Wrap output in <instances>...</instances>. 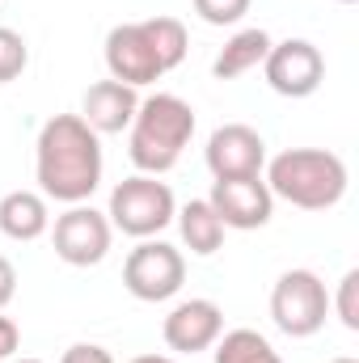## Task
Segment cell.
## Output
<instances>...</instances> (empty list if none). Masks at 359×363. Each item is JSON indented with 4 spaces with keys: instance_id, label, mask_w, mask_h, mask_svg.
I'll return each mask as SVG.
<instances>
[{
    "instance_id": "6da1fadb",
    "label": "cell",
    "mask_w": 359,
    "mask_h": 363,
    "mask_svg": "<svg viewBox=\"0 0 359 363\" xmlns=\"http://www.w3.org/2000/svg\"><path fill=\"white\" fill-rule=\"evenodd\" d=\"M101 135L93 131L81 114H55L43 123L34 144V178L38 194L55 203H89L93 190L101 186Z\"/></svg>"
},
{
    "instance_id": "7a4b0ae2",
    "label": "cell",
    "mask_w": 359,
    "mask_h": 363,
    "mask_svg": "<svg viewBox=\"0 0 359 363\" xmlns=\"http://www.w3.org/2000/svg\"><path fill=\"white\" fill-rule=\"evenodd\" d=\"M190 34L178 17H148V21H123L106 34V68L110 81H123L131 89L157 85L186 60Z\"/></svg>"
},
{
    "instance_id": "3957f363",
    "label": "cell",
    "mask_w": 359,
    "mask_h": 363,
    "mask_svg": "<svg viewBox=\"0 0 359 363\" xmlns=\"http://www.w3.org/2000/svg\"><path fill=\"white\" fill-rule=\"evenodd\" d=\"M194 140V106L178 93H148L127 127V157L140 174H170Z\"/></svg>"
},
{
    "instance_id": "277c9868",
    "label": "cell",
    "mask_w": 359,
    "mask_h": 363,
    "mask_svg": "<svg viewBox=\"0 0 359 363\" xmlns=\"http://www.w3.org/2000/svg\"><path fill=\"white\" fill-rule=\"evenodd\" d=\"M267 190L300 211H330L343 203L351 174L338 152L326 148H287L267 161Z\"/></svg>"
},
{
    "instance_id": "5b68a950",
    "label": "cell",
    "mask_w": 359,
    "mask_h": 363,
    "mask_svg": "<svg viewBox=\"0 0 359 363\" xmlns=\"http://www.w3.org/2000/svg\"><path fill=\"white\" fill-rule=\"evenodd\" d=\"M174 211H178V199L165 182L153 174H131L110 190L106 220H110V228H118L136 241H148L174 224Z\"/></svg>"
},
{
    "instance_id": "8992f818",
    "label": "cell",
    "mask_w": 359,
    "mask_h": 363,
    "mask_svg": "<svg viewBox=\"0 0 359 363\" xmlns=\"http://www.w3.org/2000/svg\"><path fill=\"white\" fill-rule=\"evenodd\" d=\"M330 317V291L321 283V274L304 271H283L270 287V321L279 325V334L287 338H313Z\"/></svg>"
},
{
    "instance_id": "52a82bcc",
    "label": "cell",
    "mask_w": 359,
    "mask_h": 363,
    "mask_svg": "<svg viewBox=\"0 0 359 363\" xmlns=\"http://www.w3.org/2000/svg\"><path fill=\"white\" fill-rule=\"evenodd\" d=\"M182 283H186V258H182L178 245H170L161 237L140 241L123 262V287L144 304L174 300L182 291Z\"/></svg>"
},
{
    "instance_id": "ba28073f",
    "label": "cell",
    "mask_w": 359,
    "mask_h": 363,
    "mask_svg": "<svg viewBox=\"0 0 359 363\" xmlns=\"http://www.w3.org/2000/svg\"><path fill=\"white\" fill-rule=\"evenodd\" d=\"M110 241H114V228L106 211H97L89 203H72L64 216H55L51 245H55V258L68 267H97L110 254Z\"/></svg>"
},
{
    "instance_id": "9c48e42d",
    "label": "cell",
    "mask_w": 359,
    "mask_h": 363,
    "mask_svg": "<svg viewBox=\"0 0 359 363\" xmlns=\"http://www.w3.org/2000/svg\"><path fill=\"white\" fill-rule=\"evenodd\" d=\"M263 77L279 97H313L326 81V55L309 38L270 43L267 60H263Z\"/></svg>"
},
{
    "instance_id": "30bf717a",
    "label": "cell",
    "mask_w": 359,
    "mask_h": 363,
    "mask_svg": "<svg viewBox=\"0 0 359 363\" xmlns=\"http://www.w3.org/2000/svg\"><path fill=\"white\" fill-rule=\"evenodd\" d=\"M203 161L211 178H258L267 169V140L245 123H224L207 135Z\"/></svg>"
},
{
    "instance_id": "8fae6325",
    "label": "cell",
    "mask_w": 359,
    "mask_h": 363,
    "mask_svg": "<svg viewBox=\"0 0 359 363\" xmlns=\"http://www.w3.org/2000/svg\"><path fill=\"white\" fill-rule=\"evenodd\" d=\"M207 203L216 207L220 224L224 228H237V233L267 228L270 216H275V194L267 190L263 174L258 178H216Z\"/></svg>"
},
{
    "instance_id": "7c38bea8",
    "label": "cell",
    "mask_w": 359,
    "mask_h": 363,
    "mask_svg": "<svg viewBox=\"0 0 359 363\" xmlns=\"http://www.w3.org/2000/svg\"><path fill=\"white\" fill-rule=\"evenodd\" d=\"M220 334H224V308L216 300H203V296H190V300L174 304L170 317L161 321V338L178 355L211 351Z\"/></svg>"
},
{
    "instance_id": "4fadbf2b",
    "label": "cell",
    "mask_w": 359,
    "mask_h": 363,
    "mask_svg": "<svg viewBox=\"0 0 359 363\" xmlns=\"http://www.w3.org/2000/svg\"><path fill=\"white\" fill-rule=\"evenodd\" d=\"M136 110H140V89H131L123 81H97L81 97V118L89 123L97 135L127 131L131 118H136Z\"/></svg>"
},
{
    "instance_id": "5bb4252c",
    "label": "cell",
    "mask_w": 359,
    "mask_h": 363,
    "mask_svg": "<svg viewBox=\"0 0 359 363\" xmlns=\"http://www.w3.org/2000/svg\"><path fill=\"white\" fill-rule=\"evenodd\" d=\"M47 228H51V211L38 190H9L0 199V233L9 241H38Z\"/></svg>"
},
{
    "instance_id": "9a60e30c",
    "label": "cell",
    "mask_w": 359,
    "mask_h": 363,
    "mask_svg": "<svg viewBox=\"0 0 359 363\" xmlns=\"http://www.w3.org/2000/svg\"><path fill=\"white\" fill-rule=\"evenodd\" d=\"M267 51H270V34L263 30V26L237 30V34L220 47V55L211 60V77H216V81H237V77L263 68Z\"/></svg>"
},
{
    "instance_id": "2e32d148",
    "label": "cell",
    "mask_w": 359,
    "mask_h": 363,
    "mask_svg": "<svg viewBox=\"0 0 359 363\" xmlns=\"http://www.w3.org/2000/svg\"><path fill=\"white\" fill-rule=\"evenodd\" d=\"M174 220H178V233H182V245L190 250V254H199V258H211L220 245H224V224H220V216H216V207L207 203V199H190L186 207L174 211Z\"/></svg>"
},
{
    "instance_id": "e0dca14e",
    "label": "cell",
    "mask_w": 359,
    "mask_h": 363,
    "mask_svg": "<svg viewBox=\"0 0 359 363\" xmlns=\"http://www.w3.org/2000/svg\"><path fill=\"white\" fill-rule=\"evenodd\" d=\"M211 355H216V363H283V355L270 347V338H263L258 330H245V325L220 334Z\"/></svg>"
},
{
    "instance_id": "ac0fdd59",
    "label": "cell",
    "mask_w": 359,
    "mask_h": 363,
    "mask_svg": "<svg viewBox=\"0 0 359 363\" xmlns=\"http://www.w3.org/2000/svg\"><path fill=\"white\" fill-rule=\"evenodd\" d=\"M26 68H30V47H26V38H21L17 30L0 26V85L17 81Z\"/></svg>"
},
{
    "instance_id": "d6986e66",
    "label": "cell",
    "mask_w": 359,
    "mask_h": 363,
    "mask_svg": "<svg viewBox=\"0 0 359 363\" xmlns=\"http://www.w3.org/2000/svg\"><path fill=\"white\" fill-rule=\"evenodd\" d=\"M330 313L355 334L359 330V271H347L338 279V291L330 296Z\"/></svg>"
},
{
    "instance_id": "ffe728a7",
    "label": "cell",
    "mask_w": 359,
    "mask_h": 363,
    "mask_svg": "<svg viewBox=\"0 0 359 363\" xmlns=\"http://www.w3.org/2000/svg\"><path fill=\"white\" fill-rule=\"evenodd\" d=\"M190 4L207 26H237L250 13V0H190Z\"/></svg>"
},
{
    "instance_id": "44dd1931",
    "label": "cell",
    "mask_w": 359,
    "mask_h": 363,
    "mask_svg": "<svg viewBox=\"0 0 359 363\" xmlns=\"http://www.w3.org/2000/svg\"><path fill=\"white\" fill-rule=\"evenodd\" d=\"M60 363H114V355L106 351V347H97V342H72Z\"/></svg>"
},
{
    "instance_id": "7402d4cb",
    "label": "cell",
    "mask_w": 359,
    "mask_h": 363,
    "mask_svg": "<svg viewBox=\"0 0 359 363\" xmlns=\"http://www.w3.org/2000/svg\"><path fill=\"white\" fill-rule=\"evenodd\" d=\"M17 347H21V330H17V321L13 317H4L0 313V363H9L17 355Z\"/></svg>"
},
{
    "instance_id": "603a6c76",
    "label": "cell",
    "mask_w": 359,
    "mask_h": 363,
    "mask_svg": "<svg viewBox=\"0 0 359 363\" xmlns=\"http://www.w3.org/2000/svg\"><path fill=\"white\" fill-rule=\"evenodd\" d=\"M13 296H17V271H13V262L0 254V308H4Z\"/></svg>"
},
{
    "instance_id": "cb8c5ba5",
    "label": "cell",
    "mask_w": 359,
    "mask_h": 363,
    "mask_svg": "<svg viewBox=\"0 0 359 363\" xmlns=\"http://www.w3.org/2000/svg\"><path fill=\"white\" fill-rule=\"evenodd\" d=\"M131 363H178V359H170V355H136Z\"/></svg>"
},
{
    "instance_id": "d4e9b609",
    "label": "cell",
    "mask_w": 359,
    "mask_h": 363,
    "mask_svg": "<svg viewBox=\"0 0 359 363\" xmlns=\"http://www.w3.org/2000/svg\"><path fill=\"white\" fill-rule=\"evenodd\" d=\"M330 363H359L355 355H343V359H330Z\"/></svg>"
},
{
    "instance_id": "484cf974",
    "label": "cell",
    "mask_w": 359,
    "mask_h": 363,
    "mask_svg": "<svg viewBox=\"0 0 359 363\" xmlns=\"http://www.w3.org/2000/svg\"><path fill=\"white\" fill-rule=\"evenodd\" d=\"M13 363H43V359H13Z\"/></svg>"
},
{
    "instance_id": "4316f807",
    "label": "cell",
    "mask_w": 359,
    "mask_h": 363,
    "mask_svg": "<svg viewBox=\"0 0 359 363\" xmlns=\"http://www.w3.org/2000/svg\"><path fill=\"white\" fill-rule=\"evenodd\" d=\"M338 4H355V0H338Z\"/></svg>"
}]
</instances>
